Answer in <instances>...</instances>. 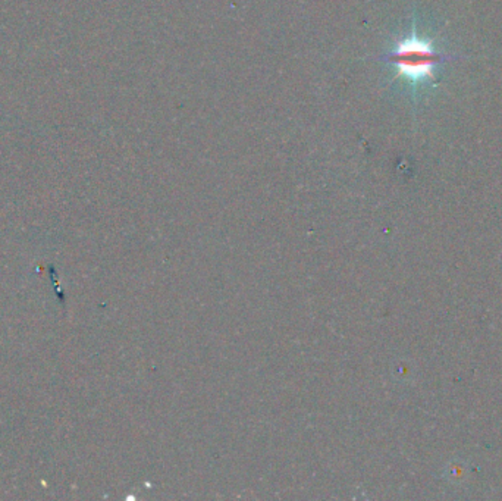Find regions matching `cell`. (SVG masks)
<instances>
[{"instance_id":"1","label":"cell","mask_w":502,"mask_h":501,"mask_svg":"<svg viewBox=\"0 0 502 501\" xmlns=\"http://www.w3.org/2000/svg\"><path fill=\"white\" fill-rule=\"evenodd\" d=\"M385 62L395 65L410 81L419 83L432 79L435 69L441 63L455 59V56H448L437 52L432 44L423 40L416 33L408 35L404 40L396 44L395 50L383 56Z\"/></svg>"}]
</instances>
